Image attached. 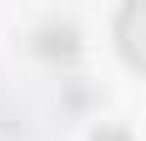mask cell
Returning <instances> with one entry per match:
<instances>
[{"instance_id": "6da1fadb", "label": "cell", "mask_w": 146, "mask_h": 141, "mask_svg": "<svg viewBox=\"0 0 146 141\" xmlns=\"http://www.w3.org/2000/svg\"><path fill=\"white\" fill-rule=\"evenodd\" d=\"M116 45L136 70H146V0H136L116 15Z\"/></svg>"}, {"instance_id": "7a4b0ae2", "label": "cell", "mask_w": 146, "mask_h": 141, "mask_svg": "<svg viewBox=\"0 0 146 141\" xmlns=\"http://www.w3.org/2000/svg\"><path fill=\"white\" fill-rule=\"evenodd\" d=\"M40 51H45V56H56V51H60V56H71V51H76V30H71V25L40 30Z\"/></svg>"}, {"instance_id": "3957f363", "label": "cell", "mask_w": 146, "mask_h": 141, "mask_svg": "<svg viewBox=\"0 0 146 141\" xmlns=\"http://www.w3.org/2000/svg\"><path fill=\"white\" fill-rule=\"evenodd\" d=\"M96 141H131V136H126V131H116V126H101V131H96Z\"/></svg>"}]
</instances>
